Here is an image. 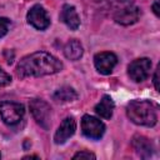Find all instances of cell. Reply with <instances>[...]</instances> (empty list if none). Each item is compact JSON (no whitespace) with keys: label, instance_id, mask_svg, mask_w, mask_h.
<instances>
[{"label":"cell","instance_id":"cell-1","mask_svg":"<svg viewBox=\"0 0 160 160\" xmlns=\"http://www.w3.org/2000/svg\"><path fill=\"white\" fill-rule=\"evenodd\" d=\"M62 69V62L54 55L45 51H36L24 56L18 66L16 75L24 78H38L45 75H52Z\"/></svg>","mask_w":160,"mask_h":160},{"label":"cell","instance_id":"cell-2","mask_svg":"<svg viewBox=\"0 0 160 160\" xmlns=\"http://www.w3.org/2000/svg\"><path fill=\"white\" fill-rule=\"evenodd\" d=\"M126 115L134 124L150 128L158 121V106L149 100H132L126 106Z\"/></svg>","mask_w":160,"mask_h":160},{"label":"cell","instance_id":"cell-3","mask_svg":"<svg viewBox=\"0 0 160 160\" xmlns=\"http://www.w3.org/2000/svg\"><path fill=\"white\" fill-rule=\"evenodd\" d=\"M25 114L24 105L19 102H12V101H2L0 102V118L1 120L12 126L19 124Z\"/></svg>","mask_w":160,"mask_h":160},{"label":"cell","instance_id":"cell-4","mask_svg":"<svg viewBox=\"0 0 160 160\" xmlns=\"http://www.w3.org/2000/svg\"><path fill=\"white\" fill-rule=\"evenodd\" d=\"M29 108L35 121L42 129L48 130L51 124V108L49 106V104L41 99H34L30 101Z\"/></svg>","mask_w":160,"mask_h":160},{"label":"cell","instance_id":"cell-5","mask_svg":"<svg viewBox=\"0 0 160 160\" xmlns=\"http://www.w3.org/2000/svg\"><path fill=\"white\" fill-rule=\"evenodd\" d=\"M114 20L120 25H131L135 24L140 18V9L134 4H124L118 8L112 15Z\"/></svg>","mask_w":160,"mask_h":160},{"label":"cell","instance_id":"cell-6","mask_svg":"<svg viewBox=\"0 0 160 160\" xmlns=\"http://www.w3.org/2000/svg\"><path fill=\"white\" fill-rule=\"evenodd\" d=\"M81 130H82V134L86 138L98 140L104 135L105 125H104L102 121H100L95 116L84 115L82 119H81Z\"/></svg>","mask_w":160,"mask_h":160},{"label":"cell","instance_id":"cell-7","mask_svg":"<svg viewBox=\"0 0 160 160\" xmlns=\"http://www.w3.org/2000/svg\"><path fill=\"white\" fill-rule=\"evenodd\" d=\"M150 69H151V60L148 58H140L134 60L129 65L128 74L131 80H134L135 82H140L149 76Z\"/></svg>","mask_w":160,"mask_h":160},{"label":"cell","instance_id":"cell-8","mask_svg":"<svg viewBox=\"0 0 160 160\" xmlns=\"http://www.w3.org/2000/svg\"><path fill=\"white\" fill-rule=\"evenodd\" d=\"M26 19H28V22L38 30H45L50 25V18H49L46 10L39 4L34 5L28 11Z\"/></svg>","mask_w":160,"mask_h":160},{"label":"cell","instance_id":"cell-9","mask_svg":"<svg viewBox=\"0 0 160 160\" xmlns=\"http://www.w3.org/2000/svg\"><path fill=\"white\" fill-rule=\"evenodd\" d=\"M94 64L96 70L102 75H109L115 65L118 64V56L114 52L110 51H102L98 52L94 56Z\"/></svg>","mask_w":160,"mask_h":160},{"label":"cell","instance_id":"cell-10","mask_svg":"<svg viewBox=\"0 0 160 160\" xmlns=\"http://www.w3.org/2000/svg\"><path fill=\"white\" fill-rule=\"evenodd\" d=\"M75 130H76V122L74 118H65L54 135V141L56 144H64L69 138L74 135Z\"/></svg>","mask_w":160,"mask_h":160},{"label":"cell","instance_id":"cell-11","mask_svg":"<svg viewBox=\"0 0 160 160\" xmlns=\"http://www.w3.org/2000/svg\"><path fill=\"white\" fill-rule=\"evenodd\" d=\"M131 145H132L135 152L140 158H142V159L150 158L152 155V152H154V145H152V142L148 138H145L142 135L134 136L132 140H131Z\"/></svg>","mask_w":160,"mask_h":160},{"label":"cell","instance_id":"cell-12","mask_svg":"<svg viewBox=\"0 0 160 160\" xmlns=\"http://www.w3.org/2000/svg\"><path fill=\"white\" fill-rule=\"evenodd\" d=\"M60 20L71 30H76L80 26V18L72 5L65 4L60 12Z\"/></svg>","mask_w":160,"mask_h":160},{"label":"cell","instance_id":"cell-13","mask_svg":"<svg viewBox=\"0 0 160 160\" xmlns=\"http://www.w3.org/2000/svg\"><path fill=\"white\" fill-rule=\"evenodd\" d=\"M114 101L109 95H104L95 106V112L102 119H110L114 111Z\"/></svg>","mask_w":160,"mask_h":160},{"label":"cell","instance_id":"cell-14","mask_svg":"<svg viewBox=\"0 0 160 160\" xmlns=\"http://www.w3.org/2000/svg\"><path fill=\"white\" fill-rule=\"evenodd\" d=\"M82 52H84L82 45L80 44V41L75 40V39L68 41L66 45L64 46V54L69 60H74V61L79 60L82 56Z\"/></svg>","mask_w":160,"mask_h":160},{"label":"cell","instance_id":"cell-15","mask_svg":"<svg viewBox=\"0 0 160 160\" xmlns=\"http://www.w3.org/2000/svg\"><path fill=\"white\" fill-rule=\"evenodd\" d=\"M52 98L54 100L60 101V102H69V101H74L78 99V92L70 86H62L54 92Z\"/></svg>","mask_w":160,"mask_h":160},{"label":"cell","instance_id":"cell-16","mask_svg":"<svg viewBox=\"0 0 160 160\" xmlns=\"http://www.w3.org/2000/svg\"><path fill=\"white\" fill-rule=\"evenodd\" d=\"M9 26H10V20L6 18H0V38L5 36L8 34Z\"/></svg>","mask_w":160,"mask_h":160},{"label":"cell","instance_id":"cell-17","mask_svg":"<svg viewBox=\"0 0 160 160\" xmlns=\"http://www.w3.org/2000/svg\"><path fill=\"white\" fill-rule=\"evenodd\" d=\"M11 82V76L0 68V86H6Z\"/></svg>","mask_w":160,"mask_h":160},{"label":"cell","instance_id":"cell-18","mask_svg":"<svg viewBox=\"0 0 160 160\" xmlns=\"http://www.w3.org/2000/svg\"><path fill=\"white\" fill-rule=\"evenodd\" d=\"M72 159H96V156L90 151H79L72 156Z\"/></svg>","mask_w":160,"mask_h":160},{"label":"cell","instance_id":"cell-19","mask_svg":"<svg viewBox=\"0 0 160 160\" xmlns=\"http://www.w3.org/2000/svg\"><path fill=\"white\" fill-rule=\"evenodd\" d=\"M159 70H160V65H158L155 70V75H154V86L158 91H159Z\"/></svg>","mask_w":160,"mask_h":160},{"label":"cell","instance_id":"cell-20","mask_svg":"<svg viewBox=\"0 0 160 160\" xmlns=\"http://www.w3.org/2000/svg\"><path fill=\"white\" fill-rule=\"evenodd\" d=\"M152 11L156 16H160V12H159V1L156 0L154 4H152Z\"/></svg>","mask_w":160,"mask_h":160},{"label":"cell","instance_id":"cell-21","mask_svg":"<svg viewBox=\"0 0 160 160\" xmlns=\"http://www.w3.org/2000/svg\"><path fill=\"white\" fill-rule=\"evenodd\" d=\"M24 159H39V156H36V155H28V156H24Z\"/></svg>","mask_w":160,"mask_h":160},{"label":"cell","instance_id":"cell-22","mask_svg":"<svg viewBox=\"0 0 160 160\" xmlns=\"http://www.w3.org/2000/svg\"><path fill=\"white\" fill-rule=\"evenodd\" d=\"M98 1H105V0H98Z\"/></svg>","mask_w":160,"mask_h":160},{"label":"cell","instance_id":"cell-23","mask_svg":"<svg viewBox=\"0 0 160 160\" xmlns=\"http://www.w3.org/2000/svg\"><path fill=\"white\" fill-rule=\"evenodd\" d=\"M0 158H1V155H0Z\"/></svg>","mask_w":160,"mask_h":160}]
</instances>
